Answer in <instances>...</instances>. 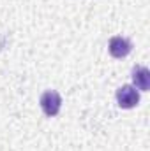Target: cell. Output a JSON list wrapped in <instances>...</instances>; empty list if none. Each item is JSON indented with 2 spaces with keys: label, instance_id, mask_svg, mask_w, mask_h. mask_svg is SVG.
<instances>
[{
  "label": "cell",
  "instance_id": "cell-1",
  "mask_svg": "<svg viewBox=\"0 0 150 151\" xmlns=\"http://www.w3.org/2000/svg\"><path fill=\"white\" fill-rule=\"evenodd\" d=\"M117 100H118V106L124 107V109H131L134 107L138 102H140V93L134 86L131 84H124L117 90Z\"/></svg>",
  "mask_w": 150,
  "mask_h": 151
},
{
  "label": "cell",
  "instance_id": "cell-2",
  "mask_svg": "<svg viewBox=\"0 0 150 151\" xmlns=\"http://www.w3.org/2000/svg\"><path fill=\"white\" fill-rule=\"evenodd\" d=\"M41 107H42L46 116H57L60 107H62V97L53 90L44 91L41 95Z\"/></svg>",
  "mask_w": 150,
  "mask_h": 151
},
{
  "label": "cell",
  "instance_id": "cell-3",
  "mask_svg": "<svg viewBox=\"0 0 150 151\" xmlns=\"http://www.w3.org/2000/svg\"><path fill=\"white\" fill-rule=\"evenodd\" d=\"M131 49H133L131 42H129L127 39L120 37V35L111 37V40H110V53H111V56H115V58H124V56H127V55L131 53Z\"/></svg>",
  "mask_w": 150,
  "mask_h": 151
},
{
  "label": "cell",
  "instance_id": "cell-4",
  "mask_svg": "<svg viewBox=\"0 0 150 151\" xmlns=\"http://www.w3.org/2000/svg\"><path fill=\"white\" fill-rule=\"evenodd\" d=\"M133 83H134V88H138L141 91H147L150 88V70L147 67H134Z\"/></svg>",
  "mask_w": 150,
  "mask_h": 151
}]
</instances>
